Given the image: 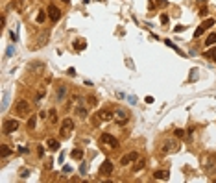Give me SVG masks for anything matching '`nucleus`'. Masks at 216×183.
I'll list each match as a JSON object with an SVG mask.
<instances>
[{"instance_id": "1", "label": "nucleus", "mask_w": 216, "mask_h": 183, "mask_svg": "<svg viewBox=\"0 0 216 183\" xmlns=\"http://www.w3.org/2000/svg\"><path fill=\"white\" fill-rule=\"evenodd\" d=\"M203 170L209 176H216V157L214 156H205L203 157Z\"/></svg>"}, {"instance_id": "2", "label": "nucleus", "mask_w": 216, "mask_h": 183, "mask_svg": "<svg viewBox=\"0 0 216 183\" xmlns=\"http://www.w3.org/2000/svg\"><path fill=\"white\" fill-rule=\"evenodd\" d=\"M15 111H17L19 117H28V115H30V111H32V105L28 104L26 100H19L17 105H15Z\"/></svg>"}, {"instance_id": "3", "label": "nucleus", "mask_w": 216, "mask_h": 183, "mask_svg": "<svg viewBox=\"0 0 216 183\" xmlns=\"http://www.w3.org/2000/svg\"><path fill=\"white\" fill-rule=\"evenodd\" d=\"M114 120H117V124H118V126H126V124H127V120H129L127 111L122 109V108H117V111H114Z\"/></svg>"}, {"instance_id": "4", "label": "nucleus", "mask_w": 216, "mask_h": 183, "mask_svg": "<svg viewBox=\"0 0 216 183\" xmlns=\"http://www.w3.org/2000/svg\"><path fill=\"white\" fill-rule=\"evenodd\" d=\"M72 130H74V122H72V118H65L63 124H61V137H63V139H68Z\"/></svg>"}, {"instance_id": "5", "label": "nucleus", "mask_w": 216, "mask_h": 183, "mask_svg": "<svg viewBox=\"0 0 216 183\" xmlns=\"http://www.w3.org/2000/svg\"><path fill=\"white\" fill-rule=\"evenodd\" d=\"M177 150H179V144L176 141H172V139H168V141H164L161 144V152H163V154H174V152H177Z\"/></svg>"}, {"instance_id": "6", "label": "nucleus", "mask_w": 216, "mask_h": 183, "mask_svg": "<svg viewBox=\"0 0 216 183\" xmlns=\"http://www.w3.org/2000/svg\"><path fill=\"white\" fill-rule=\"evenodd\" d=\"M100 143L107 144L109 148H118V141L114 139L113 135H109V133H102V137H100Z\"/></svg>"}, {"instance_id": "7", "label": "nucleus", "mask_w": 216, "mask_h": 183, "mask_svg": "<svg viewBox=\"0 0 216 183\" xmlns=\"http://www.w3.org/2000/svg\"><path fill=\"white\" fill-rule=\"evenodd\" d=\"M2 130H4V133H13V131H17V130H19V120H13V118L4 120Z\"/></svg>"}, {"instance_id": "8", "label": "nucleus", "mask_w": 216, "mask_h": 183, "mask_svg": "<svg viewBox=\"0 0 216 183\" xmlns=\"http://www.w3.org/2000/svg\"><path fill=\"white\" fill-rule=\"evenodd\" d=\"M137 159H139V154H137V152H129V154L122 156L120 165H122V166H127L129 163H133V161H137Z\"/></svg>"}, {"instance_id": "9", "label": "nucleus", "mask_w": 216, "mask_h": 183, "mask_svg": "<svg viewBox=\"0 0 216 183\" xmlns=\"http://www.w3.org/2000/svg\"><path fill=\"white\" fill-rule=\"evenodd\" d=\"M113 161H104L102 166H100V176H111L113 174Z\"/></svg>"}, {"instance_id": "10", "label": "nucleus", "mask_w": 216, "mask_h": 183, "mask_svg": "<svg viewBox=\"0 0 216 183\" xmlns=\"http://www.w3.org/2000/svg\"><path fill=\"white\" fill-rule=\"evenodd\" d=\"M96 117H98V120H100V122H107V120H111V118L114 117V113H113L111 109H100Z\"/></svg>"}, {"instance_id": "11", "label": "nucleus", "mask_w": 216, "mask_h": 183, "mask_svg": "<svg viewBox=\"0 0 216 183\" xmlns=\"http://www.w3.org/2000/svg\"><path fill=\"white\" fill-rule=\"evenodd\" d=\"M76 113H78L80 118H87V108H85V102L81 98L76 102Z\"/></svg>"}, {"instance_id": "12", "label": "nucleus", "mask_w": 216, "mask_h": 183, "mask_svg": "<svg viewBox=\"0 0 216 183\" xmlns=\"http://www.w3.org/2000/svg\"><path fill=\"white\" fill-rule=\"evenodd\" d=\"M48 17H50L54 22H57V21L61 19V11L57 9L55 6H50V8H48Z\"/></svg>"}, {"instance_id": "13", "label": "nucleus", "mask_w": 216, "mask_h": 183, "mask_svg": "<svg viewBox=\"0 0 216 183\" xmlns=\"http://www.w3.org/2000/svg\"><path fill=\"white\" fill-rule=\"evenodd\" d=\"M170 178V172L168 170H157L155 174H153V179H161V181H166Z\"/></svg>"}, {"instance_id": "14", "label": "nucleus", "mask_w": 216, "mask_h": 183, "mask_svg": "<svg viewBox=\"0 0 216 183\" xmlns=\"http://www.w3.org/2000/svg\"><path fill=\"white\" fill-rule=\"evenodd\" d=\"M8 102H9V91H4L2 93V108H0L2 111L8 109Z\"/></svg>"}, {"instance_id": "15", "label": "nucleus", "mask_w": 216, "mask_h": 183, "mask_svg": "<svg viewBox=\"0 0 216 183\" xmlns=\"http://www.w3.org/2000/svg\"><path fill=\"white\" fill-rule=\"evenodd\" d=\"M144 165H146V159H137V163L133 165V172H140L144 169Z\"/></svg>"}, {"instance_id": "16", "label": "nucleus", "mask_w": 216, "mask_h": 183, "mask_svg": "<svg viewBox=\"0 0 216 183\" xmlns=\"http://www.w3.org/2000/svg\"><path fill=\"white\" fill-rule=\"evenodd\" d=\"M65 95H67V87H65V85H61V87H59V91H57V95H55V98H57V102H63V98H65Z\"/></svg>"}, {"instance_id": "17", "label": "nucleus", "mask_w": 216, "mask_h": 183, "mask_svg": "<svg viewBox=\"0 0 216 183\" xmlns=\"http://www.w3.org/2000/svg\"><path fill=\"white\" fill-rule=\"evenodd\" d=\"M74 48H76L78 52H81V50H85V48H87V43H85L83 39H78V41L74 43Z\"/></svg>"}, {"instance_id": "18", "label": "nucleus", "mask_w": 216, "mask_h": 183, "mask_svg": "<svg viewBox=\"0 0 216 183\" xmlns=\"http://www.w3.org/2000/svg\"><path fill=\"white\" fill-rule=\"evenodd\" d=\"M46 144H48V148H50L52 152H57V150H59V143H57L55 139H48Z\"/></svg>"}, {"instance_id": "19", "label": "nucleus", "mask_w": 216, "mask_h": 183, "mask_svg": "<svg viewBox=\"0 0 216 183\" xmlns=\"http://www.w3.org/2000/svg\"><path fill=\"white\" fill-rule=\"evenodd\" d=\"M9 154H11V148H9L8 144H2V150H0V156H2V159H6Z\"/></svg>"}, {"instance_id": "20", "label": "nucleus", "mask_w": 216, "mask_h": 183, "mask_svg": "<svg viewBox=\"0 0 216 183\" xmlns=\"http://www.w3.org/2000/svg\"><path fill=\"white\" fill-rule=\"evenodd\" d=\"M214 43H216V34H209L207 39H205V44H207V47H212Z\"/></svg>"}, {"instance_id": "21", "label": "nucleus", "mask_w": 216, "mask_h": 183, "mask_svg": "<svg viewBox=\"0 0 216 183\" xmlns=\"http://www.w3.org/2000/svg\"><path fill=\"white\" fill-rule=\"evenodd\" d=\"M70 156L74 157V159H81V157H83V150L76 148V150H72V152H70Z\"/></svg>"}, {"instance_id": "22", "label": "nucleus", "mask_w": 216, "mask_h": 183, "mask_svg": "<svg viewBox=\"0 0 216 183\" xmlns=\"http://www.w3.org/2000/svg\"><path fill=\"white\" fill-rule=\"evenodd\" d=\"M164 44H166V47H170V48H174V50H176L179 56H183V52H181V50H179V48H177V47H176V44L172 43V41H168V39H166V41H164Z\"/></svg>"}, {"instance_id": "23", "label": "nucleus", "mask_w": 216, "mask_h": 183, "mask_svg": "<svg viewBox=\"0 0 216 183\" xmlns=\"http://www.w3.org/2000/svg\"><path fill=\"white\" fill-rule=\"evenodd\" d=\"M35 124H37V117H30V118H28V128H30V130H33Z\"/></svg>"}, {"instance_id": "24", "label": "nucleus", "mask_w": 216, "mask_h": 183, "mask_svg": "<svg viewBox=\"0 0 216 183\" xmlns=\"http://www.w3.org/2000/svg\"><path fill=\"white\" fill-rule=\"evenodd\" d=\"M205 57H211V59H214V61H216V48L207 50V52H205Z\"/></svg>"}, {"instance_id": "25", "label": "nucleus", "mask_w": 216, "mask_h": 183, "mask_svg": "<svg viewBox=\"0 0 216 183\" xmlns=\"http://www.w3.org/2000/svg\"><path fill=\"white\" fill-rule=\"evenodd\" d=\"M45 19H46V11H39V15H37V22L42 24V22H45Z\"/></svg>"}, {"instance_id": "26", "label": "nucleus", "mask_w": 216, "mask_h": 183, "mask_svg": "<svg viewBox=\"0 0 216 183\" xmlns=\"http://www.w3.org/2000/svg\"><path fill=\"white\" fill-rule=\"evenodd\" d=\"M205 30H207V28H205L203 24H199V26H198V30H196V32H194V37H199L201 34H203V32H205Z\"/></svg>"}, {"instance_id": "27", "label": "nucleus", "mask_w": 216, "mask_h": 183, "mask_svg": "<svg viewBox=\"0 0 216 183\" xmlns=\"http://www.w3.org/2000/svg\"><path fill=\"white\" fill-rule=\"evenodd\" d=\"M201 24H203L205 28H211V26H214V19H205V21L201 22Z\"/></svg>"}, {"instance_id": "28", "label": "nucleus", "mask_w": 216, "mask_h": 183, "mask_svg": "<svg viewBox=\"0 0 216 183\" xmlns=\"http://www.w3.org/2000/svg\"><path fill=\"white\" fill-rule=\"evenodd\" d=\"M13 54H15V47H13V44H11V47H9V48L6 50V57H11Z\"/></svg>"}, {"instance_id": "29", "label": "nucleus", "mask_w": 216, "mask_h": 183, "mask_svg": "<svg viewBox=\"0 0 216 183\" xmlns=\"http://www.w3.org/2000/svg\"><path fill=\"white\" fill-rule=\"evenodd\" d=\"M190 72H192V74H190V80H192V82H194V80H198V69H192Z\"/></svg>"}, {"instance_id": "30", "label": "nucleus", "mask_w": 216, "mask_h": 183, "mask_svg": "<svg viewBox=\"0 0 216 183\" xmlns=\"http://www.w3.org/2000/svg\"><path fill=\"white\" fill-rule=\"evenodd\" d=\"M174 135H176V137H183V135H185V131H183V130H179V128H176V130H174Z\"/></svg>"}, {"instance_id": "31", "label": "nucleus", "mask_w": 216, "mask_h": 183, "mask_svg": "<svg viewBox=\"0 0 216 183\" xmlns=\"http://www.w3.org/2000/svg\"><path fill=\"white\" fill-rule=\"evenodd\" d=\"M80 172H81V174H85V172H87V163H81V166H80Z\"/></svg>"}, {"instance_id": "32", "label": "nucleus", "mask_w": 216, "mask_h": 183, "mask_svg": "<svg viewBox=\"0 0 216 183\" xmlns=\"http://www.w3.org/2000/svg\"><path fill=\"white\" fill-rule=\"evenodd\" d=\"M28 176H30V170H28V169L20 170V178H28Z\"/></svg>"}, {"instance_id": "33", "label": "nucleus", "mask_w": 216, "mask_h": 183, "mask_svg": "<svg viewBox=\"0 0 216 183\" xmlns=\"http://www.w3.org/2000/svg\"><path fill=\"white\" fill-rule=\"evenodd\" d=\"M67 74H68V76H76V69H74V67H70V69L67 70Z\"/></svg>"}, {"instance_id": "34", "label": "nucleus", "mask_w": 216, "mask_h": 183, "mask_svg": "<svg viewBox=\"0 0 216 183\" xmlns=\"http://www.w3.org/2000/svg\"><path fill=\"white\" fill-rule=\"evenodd\" d=\"M63 172H72V166H68V165H65V166H63Z\"/></svg>"}, {"instance_id": "35", "label": "nucleus", "mask_w": 216, "mask_h": 183, "mask_svg": "<svg viewBox=\"0 0 216 183\" xmlns=\"http://www.w3.org/2000/svg\"><path fill=\"white\" fill-rule=\"evenodd\" d=\"M161 22H163V24L168 22V17H166V15H161Z\"/></svg>"}, {"instance_id": "36", "label": "nucleus", "mask_w": 216, "mask_h": 183, "mask_svg": "<svg viewBox=\"0 0 216 183\" xmlns=\"http://www.w3.org/2000/svg\"><path fill=\"white\" fill-rule=\"evenodd\" d=\"M19 152H20V154H26L28 148H26V146H19Z\"/></svg>"}, {"instance_id": "37", "label": "nucleus", "mask_w": 216, "mask_h": 183, "mask_svg": "<svg viewBox=\"0 0 216 183\" xmlns=\"http://www.w3.org/2000/svg\"><path fill=\"white\" fill-rule=\"evenodd\" d=\"M89 104H91V105H96V98H94V96H91V98H89Z\"/></svg>"}, {"instance_id": "38", "label": "nucleus", "mask_w": 216, "mask_h": 183, "mask_svg": "<svg viewBox=\"0 0 216 183\" xmlns=\"http://www.w3.org/2000/svg\"><path fill=\"white\" fill-rule=\"evenodd\" d=\"M50 120L55 122V111H50Z\"/></svg>"}, {"instance_id": "39", "label": "nucleus", "mask_w": 216, "mask_h": 183, "mask_svg": "<svg viewBox=\"0 0 216 183\" xmlns=\"http://www.w3.org/2000/svg\"><path fill=\"white\" fill-rule=\"evenodd\" d=\"M174 30H176V32H183V30H185V26H181V24H179V26H176Z\"/></svg>"}, {"instance_id": "40", "label": "nucleus", "mask_w": 216, "mask_h": 183, "mask_svg": "<svg viewBox=\"0 0 216 183\" xmlns=\"http://www.w3.org/2000/svg\"><path fill=\"white\" fill-rule=\"evenodd\" d=\"M157 4H159V6H166L168 2H166V0H157Z\"/></svg>"}, {"instance_id": "41", "label": "nucleus", "mask_w": 216, "mask_h": 183, "mask_svg": "<svg viewBox=\"0 0 216 183\" xmlns=\"http://www.w3.org/2000/svg\"><path fill=\"white\" fill-rule=\"evenodd\" d=\"M146 104H153V96H146Z\"/></svg>"}, {"instance_id": "42", "label": "nucleus", "mask_w": 216, "mask_h": 183, "mask_svg": "<svg viewBox=\"0 0 216 183\" xmlns=\"http://www.w3.org/2000/svg\"><path fill=\"white\" fill-rule=\"evenodd\" d=\"M129 102H131V104H137V96H129Z\"/></svg>"}, {"instance_id": "43", "label": "nucleus", "mask_w": 216, "mask_h": 183, "mask_svg": "<svg viewBox=\"0 0 216 183\" xmlns=\"http://www.w3.org/2000/svg\"><path fill=\"white\" fill-rule=\"evenodd\" d=\"M63 2H68V0H63Z\"/></svg>"}]
</instances>
